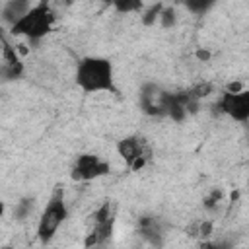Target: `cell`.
Returning <instances> with one entry per match:
<instances>
[{
    "mask_svg": "<svg viewBox=\"0 0 249 249\" xmlns=\"http://www.w3.org/2000/svg\"><path fill=\"white\" fill-rule=\"evenodd\" d=\"M169 93L160 84L146 82L140 88L138 93V105L144 115L148 117H167V105H169Z\"/></svg>",
    "mask_w": 249,
    "mask_h": 249,
    "instance_id": "8992f818",
    "label": "cell"
},
{
    "mask_svg": "<svg viewBox=\"0 0 249 249\" xmlns=\"http://www.w3.org/2000/svg\"><path fill=\"white\" fill-rule=\"evenodd\" d=\"M222 196H224V195H222V191H220V189H214V191H212V193H210V195H208V196L204 198V206H206L208 210L216 208V206L220 204Z\"/></svg>",
    "mask_w": 249,
    "mask_h": 249,
    "instance_id": "2e32d148",
    "label": "cell"
},
{
    "mask_svg": "<svg viewBox=\"0 0 249 249\" xmlns=\"http://www.w3.org/2000/svg\"><path fill=\"white\" fill-rule=\"evenodd\" d=\"M113 8L121 14H130V12H140L144 8V4L140 0H117V2H113Z\"/></svg>",
    "mask_w": 249,
    "mask_h": 249,
    "instance_id": "7c38bea8",
    "label": "cell"
},
{
    "mask_svg": "<svg viewBox=\"0 0 249 249\" xmlns=\"http://www.w3.org/2000/svg\"><path fill=\"white\" fill-rule=\"evenodd\" d=\"M109 171H111V163L101 160L97 154H80L72 165L70 177H72V181L86 183V181L105 177V175H109Z\"/></svg>",
    "mask_w": 249,
    "mask_h": 249,
    "instance_id": "52a82bcc",
    "label": "cell"
},
{
    "mask_svg": "<svg viewBox=\"0 0 249 249\" xmlns=\"http://www.w3.org/2000/svg\"><path fill=\"white\" fill-rule=\"evenodd\" d=\"M33 210V198H21L18 204H16V210H14V216L18 220H25Z\"/></svg>",
    "mask_w": 249,
    "mask_h": 249,
    "instance_id": "9a60e30c",
    "label": "cell"
},
{
    "mask_svg": "<svg viewBox=\"0 0 249 249\" xmlns=\"http://www.w3.org/2000/svg\"><path fill=\"white\" fill-rule=\"evenodd\" d=\"M216 107L226 117H230L237 123H245L249 119V91L243 89L239 93H230L224 89L220 99L216 101Z\"/></svg>",
    "mask_w": 249,
    "mask_h": 249,
    "instance_id": "ba28073f",
    "label": "cell"
},
{
    "mask_svg": "<svg viewBox=\"0 0 249 249\" xmlns=\"http://www.w3.org/2000/svg\"><path fill=\"white\" fill-rule=\"evenodd\" d=\"M54 21H56V16L53 8L47 2H37L16 25L10 27V33L27 37L29 41H41L53 31Z\"/></svg>",
    "mask_w": 249,
    "mask_h": 249,
    "instance_id": "7a4b0ae2",
    "label": "cell"
},
{
    "mask_svg": "<svg viewBox=\"0 0 249 249\" xmlns=\"http://www.w3.org/2000/svg\"><path fill=\"white\" fill-rule=\"evenodd\" d=\"M4 210H6V204H4V200H0V218L4 216Z\"/></svg>",
    "mask_w": 249,
    "mask_h": 249,
    "instance_id": "44dd1931",
    "label": "cell"
},
{
    "mask_svg": "<svg viewBox=\"0 0 249 249\" xmlns=\"http://www.w3.org/2000/svg\"><path fill=\"white\" fill-rule=\"evenodd\" d=\"M88 249H111V241L109 243H97V245H91Z\"/></svg>",
    "mask_w": 249,
    "mask_h": 249,
    "instance_id": "ffe728a7",
    "label": "cell"
},
{
    "mask_svg": "<svg viewBox=\"0 0 249 249\" xmlns=\"http://www.w3.org/2000/svg\"><path fill=\"white\" fill-rule=\"evenodd\" d=\"M74 78L84 93H117L113 62L105 56H84L76 66Z\"/></svg>",
    "mask_w": 249,
    "mask_h": 249,
    "instance_id": "6da1fadb",
    "label": "cell"
},
{
    "mask_svg": "<svg viewBox=\"0 0 249 249\" xmlns=\"http://www.w3.org/2000/svg\"><path fill=\"white\" fill-rule=\"evenodd\" d=\"M161 8H163V4H161V2H156V4L148 6V8L144 10V14H142V25H146V27L154 25V23H156V19H160Z\"/></svg>",
    "mask_w": 249,
    "mask_h": 249,
    "instance_id": "8fae6325",
    "label": "cell"
},
{
    "mask_svg": "<svg viewBox=\"0 0 249 249\" xmlns=\"http://www.w3.org/2000/svg\"><path fill=\"white\" fill-rule=\"evenodd\" d=\"M200 249H231V245L228 241H204Z\"/></svg>",
    "mask_w": 249,
    "mask_h": 249,
    "instance_id": "e0dca14e",
    "label": "cell"
},
{
    "mask_svg": "<svg viewBox=\"0 0 249 249\" xmlns=\"http://www.w3.org/2000/svg\"><path fill=\"white\" fill-rule=\"evenodd\" d=\"M245 89V86L241 84V82H230L228 86H226V91H230V93H239V91H243Z\"/></svg>",
    "mask_w": 249,
    "mask_h": 249,
    "instance_id": "ac0fdd59",
    "label": "cell"
},
{
    "mask_svg": "<svg viewBox=\"0 0 249 249\" xmlns=\"http://www.w3.org/2000/svg\"><path fill=\"white\" fill-rule=\"evenodd\" d=\"M117 220V204L113 200H105L93 214H91V228L86 233L84 249L97 245V243H109L113 237Z\"/></svg>",
    "mask_w": 249,
    "mask_h": 249,
    "instance_id": "277c9868",
    "label": "cell"
},
{
    "mask_svg": "<svg viewBox=\"0 0 249 249\" xmlns=\"http://www.w3.org/2000/svg\"><path fill=\"white\" fill-rule=\"evenodd\" d=\"M138 233L154 249H161L165 243V224L160 216H154V214L142 216L138 220Z\"/></svg>",
    "mask_w": 249,
    "mask_h": 249,
    "instance_id": "9c48e42d",
    "label": "cell"
},
{
    "mask_svg": "<svg viewBox=\"0 0 249 249\" xmlns=\"http://www.w3.org/2000/svg\"><path fill=\"white\" fill-rule=\"evenodd\" d=\"M68 218V206H66V198H64V189L60 185H56L41 212L39 224H37V237L43 245L51 243L53 237L56 235L58 228L66 222Z\"/></svg>",
    "mask_w": 249,
    "mask_h": 249,
    "instance_id": "3957f363",
    "label": "cell"
},
{
    "mask_svg": "<svg viewBox=\"0 0 249 249\" xmlns=\"http://www.w3.org/2000/svg\"><path fill=\"white\" fill-rule=\"evenodd\" d=\"M185 6H187V10L193 12L195 16H202V14H206V12L214 6V2H212V0H189Z\"/></svg>",
    "mask_w": 249,
    "mask_h": 249,
    "instance_id": "4fadbf2b",
    "label": "cell"
},
{
    "mask_svg": "<svg viewBox=\"0 0 249 249\" xmlns=\"http://www.w3.org/2000/svg\"><path fill=\"white\" fill-rule=\"evenodd\" d=\"M0 249H14V247H12V245H2Z\"/></svg>",
    "mask_w": 249,
    "mask_h": 249,
    "instance_id": "7402d4cb",
    "label": "cell"
},
{
    "mask_svg": "<svg viewBox=\"0 0 249 249\" xmlns=\"http://www.w3.org/2000/svg\"><path fill=\"white\" fill-rule=\"evenodd\" d=\"M117 152L130 171H140L152 161V148L140 134L124 136L117 142Z\"/></svg>",
    "mask_w": 249,
    "mask_h": 249,
    "instance_id": "5b68a950",
    "label": "cell"
},
{
    "mask_svg": "<svg viewBox=\"0 0 249 249\" xmlns=\"http://www.w3.org/2000/svg\"><path fill=\"white\" fill-rule=\"evenodd\" d=\"M196 58H200V60H208V58H210V53H206V51H196Z\"/></svg>",
    "mask_w": 249,
    "mask_h": 249,
    "instance_id": "d6986e66",
    "label": "cell"
},
{
    "mask_svg": "<svg viewBox=\"0 0 249 249\" xmlns=\"http://www.w3.org/2000/svg\"><path fill=\"white\" fill-rule=\"evenodd\" d=\"M175 21H177L175 8L163 6V8H161V14H160V23H161V27H163V29H169V27L175 25Z\"/></svg>",
    "mask_w": 249,
    "mask_h": 249,
    "instance_id": "5bb4252c",
    "label": "cell"
},
{
    "mask_svg": "<svg viewBox=\"0 0 249 249\" xmlns=\"http://www.w3.org/2000/svg\"><path fill=\"white\" fill-rule=\"evenodd\" d=\"M31 2L29 0H10V2H6L4 4V8H2V19L12 27V25H16L29 10H31Z\"/></svg>",
    "mask_w": 249,
    "mask_h": 249,
    "instance_id": "30bf717a",
    "label": "cell"
}]
</instances>
